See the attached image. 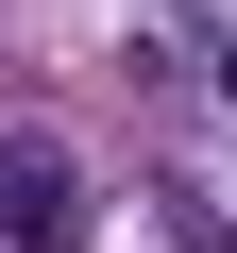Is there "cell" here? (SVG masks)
Listing matches in <instances>:
<instances>
[{
  "mask_svg": "<svg viewBox=\"0 0 237 253\" xmlns=\"http://www.w3.org/2000/svg\"><path fill=\"white\" fill-rule=\"evenodd\" d=\"M85 236V169L51 135H0V253H68Z\"/></svg>",
  "mask_w": 237,
  "mask_h": 253,
  "instance_id": "obj_1",
  "label": "cell"
}]
</instances>
